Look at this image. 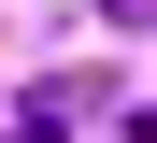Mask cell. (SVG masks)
Returning <instances> with one entry per match:
<instances>
[{
	"mask_svg": "<svg viewBox=\"0 0 157 143\" xmlns=\"http://www.w3.org/2000/svg\"><path fill=\"white\" fill-rule=\"evenodd\" d=\"M100 14H114V29H143V14H157V0H100Z\"/></svg>",
	"mask_w": 157,
	"mask_h": 143,
	"instance_id": "obj_1",
	"label": "cell"
}]
</instances>
